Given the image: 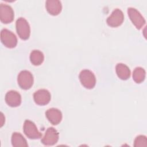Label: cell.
<instances>
[{"label": "cell", "mask_w": 147, "mask_h": 147, "mask_svg": "<svg viewBox=\"0 0 147 147\" xmlns=\"http://www.w3.org/2000/svg\"><path fill=\"white\" fill-rule=\"evenodd\" d=\"M17 33L20 38L24 40H28L30 34V28L28 22L23 17L18 18L16 22Z\"/></svg>", "instance_id": "1"}, {"label": "cell", "mask_w": 147, "mask_h": 147, "mask_svg": "<svg viewBox=\"0 0 147 147\" xmlns=\"http://www.w3.org/2000/svg\"><path fill=\"white\" fill-rule=\"evenodd\" d=\"M81 84L87 89H92L96 84V78L94 73L88 69H83L79 74Z\"/></svg>", "instance_id": "2"}, {"label": "cell", "mask_w": 147, "mask_h": 147, "mask_svg": "<svg viewBox=\"0 0 147 147\" xmlns=\"http://www.w3.org/2000/svg\"><path fill=\"white\" fill-rule=\"evenodd\" d=\"M17 82L19 86L23 90H28L33 84V76L32 74L27 70L21 71L17 78Z\"/></svg>", "instance_id": "3"}, {"label": "cell", "mask_w": 147, "mask_h": 147, "mask_svg": "<svg viewBox=\"0 0 147 147\" xmlns=\"http://www.w3.org/2000/svg\"><path fill=\"white\" fill-rule=\"evenodd\" d=\"M23 130L24 134L29 139H39L42 137V134L38 130L35 123L30 120L25 121Z\"/></svg>", "instance_id": "4"}, {"label": "cell", "mask_w": 147, "mask_h": 147, "mask_svg": "<svg viewBox=\"0 0 147 147\" xmlns=\"http://www.w3.org/2000/svg\"><path fill=\"white\" fill-rule=\"evenodd\" d=\"M1 41L7 48H13L17 44V38L16 35L7 29H3L1 32Z\"/></svg>", "instance_id": "5"}, {"label": "cell", "mask_w": 147, "mask_h": 147, "mask_svg": "<svg viewBox=\"0 0 147 147\" xmlns=\"http://www.w3.org/2000/svg\"><path fill=\"white\" fill-rule=\"evenodd\" d=\"M127 14L132 23L137 29H141L145 24V20L136 9L131 7H128Z\"/></svg>", "instance_id": "6"}, {"label": "cell", "mask_w": 147, "mask_h": 147, "mask_svg": "<svg viewBox=\"0 0 147 147\" xmlns=\"http://www.w3.org/2000/svg\"><path fill=\"white\" fill-rule=\"evenodd\" d=\"M59 136L57 131L53 127H49L47 129L41 141L45 145L51 146L56 144L59 140Z\"/></svg>", "instance_id": "7"}, {"label": "cell", "mask_w": 147, "mask_h": 147, "mask_svg": "<svg viewBox=\"0 0 147 147\" xmlns=\"http://www.w3.org/2000/svg\"><path fill=\"white\" fill-rule=\"evenodd\" d=\"M124 15L119 9H114L111 15L107 18L106 22L111 27L115 28L120 26L123 22Z\"/></svg>", "instance_id": "8"}, {"label": "cell", "mask_w": 147, "mask_h": 147, "mask_svg": "<svg viewBox=\"0 0 147 147\" xmlns=\"http://www.w3.org/2000/svg\"><path fill=\"white\" fill-rule=\"evenodd\" d=\"M14 14L12 7L6 4H0V20L3 24H9L14 20Z\"/></svg>", "instance_id": "9"}, {"label": "cell", "mask_w": 147, "mask_h": 147, "mask_svg": "<svg viewBox=\"0 0 147 147\" xmlns=\"http://www.w3.org/2000/svg\"><path fill=\"white\" fill-rule=\"evenodd\" d=\"M34 102L40 106L48 104L51 99V95L48 90L46 89H40L33 94Z\"/></svg>", "instance_id": "10"}, {"label": "cell", "mask_w": 147, "mask_h": 147, "mask_svg": "<svg viewBox=\"0 0 147 147\" xmlns=\"http://www.w3.org/2000/svg\"><path fill=\"white\" fill-rule=\"evenodd\" d=\"M5 100L7 105L12 107H16L21 105V96L17 91L10 90L6 94Z\"/></svg>", "instance_id": "11"}, {"label": "cell", "mask_w": 147, "mask_h": 147, "mask_svg": "<svg viewBox=\"0 0 147 147\" xmlns=\"http://www.w3.org/2000/svg\"><path fill=\"white\" fill-rule=\"evenodd\" d=\"M45 116L49 122L53 125H58L62 119V113L56 108L48 109L45 112Z\"/></svg>", "instance_id": "12"}, {"label": "cell", "mask_w": 147, "mask_h": 147, "mask_svg": "<svg viewBox=\"0 0 147 147\" xmlns=\"http://www.w3.org/2000/svg\"><path fill=\"white\" fill-rule=\"evenodd\" d=\"M47 11L52 16H57L62 10L61 3L59 0H47L45 2Z\"/></svg>", "instance_id": "13"}, {"label": "cell", "mask_w": 147, "mask_h": 147, "mask_svg": "<svg viewBox=\"0 0 147 147\" xmlns=\"http://www.w3.org/2000/svg\"><path fill=\"white\" fill-rule=\"evenodd\" d=\"M115 71L118 77L122 80H127L130 76V70L125 64H117L115 67Z\"/></svg>", "instance_id": "14"}, {"label": "cell", "mask_w": 147, "mask_h": 147, "mask_svg": "<svg viewBox=\"0 0 147 147\" xmlns=\"http://www.w3.org/2000/svg\"><path fill=\"white\" fill-rule=\"evenodd\" d=\"M11 144L14 147H27L28 144L26 139L20 133L14 132L11 136Z\"/></svg>", "instance_id": "15"}, {"label": "cell", "mask_w": 147, "mask_h": 147, "mask_svg": "<svg viewBox=\"0 0 147 147\" xmlns=\"http://www.w3.org/2000/svg\"><path fill=\"white\" fill-rule=\"evenodd\" d=\"M44 60L43 53L39 50H33L30 54V61L34 65H40Z\"/></svg>", "instance_id": "16"}, {"label": "cell", "mask_w": 147, "mask_h": 147, "mask_svg": "<svg viewBox=\"0 0 147 147\" xmlns=\"http://www.w3.org/2000/svg\"><path fill=\"white\" fill-rule=\"evenodd\" d=\"M146 76V72L142 67H136L133 72V79L137 83L142 82Z\"/></svg>", "instance_id": "17"}, {"label": "cell", "mask_w": 147, "mask_h": 147, "mask_svg": "<svg viewBox=\"0 0 147 147\" xmlns=\"http://www.w3.org/2000/svg\"><path fill=\"white\" fill-rule=\"evenodd\" d=\"M147 146V139L146 137L143 135H140L136 137L134 141V146Z\"/></svg>", "instance_id": "18"}]
</instances>
